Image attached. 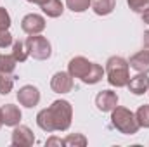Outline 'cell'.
Returning a JSON list of instances; mask_svg holds the SVG:
<instances>
[{
  "label": "cell",
  "mask_w": 149,
  "mask_h": 147,
  "mask_svg": "<svg viewBox=\"0 0 149 147\" xmlns=\"http://www.w3.org/2000/svg\"><path fill=\"white\" fill-rule=\"evenodd\" d=\"M127 3L134 12H144L149 7V0H127Z\"/></svg>",
  "instance_id": "603a6c76"
},
{
  "label": "cell",
  "mask_w": 149,
  "mask_h": 147,
  "mask_svg": "<svg viewBox=\"0 0 149 147\" xmlns=\"http://www.w3.org/2000/svg\"><path fill=\"white\" fill-rule=\"evenodd\" d=\"M116 0H90V7L97 16H108L114 10Z\"/></svg>",
  "instance_id": "5bb4252c"
},
{
  "label": "cell",
  "mask_w": 149,
  "mask_h": 147,
  "mask_svg": "<svg viewBox=\"0 0 149 147\" xmlns=\"http://www.w3.org/2000/svg\"><path fill=\"white\" fill-rule=\"evenodd\" d=\"M142 43H144V49L149 52V31H144V35H142Z\"/></svg>",
  "instance_id": "4316f807"
},
{
  "label": "cell",
  "mask_w": 149,
  "mask_h": 147,
  "mask_svg": "<svg viewBox=\"0 0 149 147\" xmlns=\"http://www.w3.org/2000/svg\"><path fill=\"white\" fill-rule=\"evenodd\" d=\"M106 74H108V81L109 85L121 88L128 85L130 73H128V61H125L120 55H113L106 62Z\"/></svg>",
  "instance_id": "7a4b0ae2"
},
{
  "label": "cell",
  "mask_w": 149,
  "mask_h": 147,
  "mask_svg": "<svg viewBox=\"0 0 149 147\" xmlns=\"http://www.w3.org/2000/svg\"><path fill=\"white\" fill-rule=\"evenodd\" d=\"M9 26H10V16L3 7H0V30H9Z\"/></svg>",
  "instance_id": "cb8c5ba5"
},
{
  "label": "cell",
  "mask_w": 149,
  "mask_h": 147,
  "mask_svg": "<svg viewBox=\"0 0 149 147\" xmlns=\"http://www.w3.org/2000/svg\"><path fill=\"white\" fill-rule=\"evenodd\" d=\"M40 7H42L43 14H47L49 17H59L64 12V7H63V2L61 0H47Z\"/></svg>",
  "instance_id": "9a60e30c"
},
{
  "label": "cell",
  "mask_w": 149,
  "mask_h": 147,
  "mask_svg": "<svg viewBox=\"0 0 149 147\" xmlns=\"http://www.w3.org/2000/svg\"><path fill=\"white\" fill-rule=\"evenodd\" d=\"M102 76H104V69H102V66L92 62V68H90L88 74L85 76L83 83H87V85H95V83H99V81L102 80Z\"/></svg>",
  "instance_id": "e0dca14e"
},
{
  "label": "cell",
  "mask_w": 149,
  "mask_h": 147,
  "mask_svg": "<svg viewBox=\"0 0 149 147\" xmlns=\"http://www.w3.org/2000/svg\"><path fill=\"white\" fill-rule=\"evenodd\" d=\"M45 144H47L49 147H50V146H59V147H61V146H66V144H64V139H59V137H50Z\"/></svg>",
  "instance_id": "484cf974"
},
{
  "label": "cell",
  "mask_w": 149,
  "mask_h": 147,
  "mask_svg": "<svg viewBox=\"0 0 149 147\" xmlns=\"http://www.w3.org/2000/svg\"><path fill=\"white\" fill-rule=\"evenodd\" d=\"M0 111H2V121H3L5 126H16V125H19V121H21V111H19L17 106L5 104V106L0 107Z\"/></svg>",
  "instance_id": "7c38bea8"
},
{
  "label": "cell",
  "mask_w": 149,
  "mask_h": 147,
  "mask_svg": "<svg viewBox=\"0 0 149 147\" xmlns=\"http://www.w3.org/2000/svg\"><path fill=\"white\" fill-rule=\"evenodd\" d=\"M135 118H137L139 126H142V128H149V104L141 106V107L137 109V112H135Z\"/></svg>",
  "instance_id": "ffe728a7"
},
{
  "label": "cell",
  "mask_w": 149,
  "mask_h": 147,
  "mask_svg": "<svg viewBox=\"0 0 149 147\" xmlns=\"http://www.w3.org/2000/svg\"><path fill=\"white\" fill-rule=\"evenodd\" d=\"M21 28L28 35H38L45 30V19L40 14H26L21 21Z\"/></svg>",
  "instance_id": "8992f818"
},
{
  "label": "cell",
  "mask_w": 149,
  "mask_h": 147,
  "mask_svg": "<svg viewBox=\"0 0 149 147\" xmlns=\"http://www.w3.org/2000/svg\"><path fill=\"white\" fill-rule=\"evenodd\" d=\"M64 144L66 146H71V147H85L87 146V139L81 133H70L64 139Z\"/></svg>",
  "instance_id": "44dd1931"
},
{
  "label": "cell",
  "mask_w": 149,
  "mask_h": 147,
  "mask_svg": "<svg viewBox=\"0 0 149 147\" xmlns=\"http://www.w3.org/2000/svg\"><path fill=\"white\" fill-rule=\"evenodd\" d=\"M128 90L135 95H144L146 92H149V76L148 73H139L135 76H132L128 80Z\"/></svg>",
  "instance_id": "8fae6325"
},
{
  "label": "cell",
  "mask_w": 149,
  "mask_h": 147,
  "mask_svg": "<svg viewBox=\"0 0 149 147\" xmlns=\"http://www.w3.org/2000/svg\"><path fill=\"white\" fill-rule=\"evenodd\" d=\"M73 107L68 101H54L50 107L37 114V125L43 132H66L71 126Z\"/></svg>",
  "instance_id": "6da1fadb"
},
{
  "label": "cell",
  "mask_w": 149,
  "mask_h": 147,
  "mask_svg": "<svg viewBox=\"0 0 149 147\" xmlns=\"http://www.w3.org/2000/svg\"><path fill=\"white\" fill-rule=\"evenodd\" d=\"M66 5L73 12H85L90 5V0H66Z\"/></svg>",
  "instance_id": "7402d4cb"
},
{
  "label": "cell",
  "mask_w": 149,
  "mask_h": 147,
  "mask_svg": "<svg viewBox=\"0 0 149 147\" xmlns=\"http://www.w3.org/2000/svg\"><path fill=\"white\" fill-rule=\"evenodd\" d=\"M142 21H144L146 24H149V7L144 10V12H142Z\"/></svg>",
  "instance_id": "83f0119b"
},
{
  "label": "cell",
  "mask_w": 149,
  "mask_h": 147,
  "mask_svg": "<svg viewBox=\"0 0 149 147\" xmlns=\"http://www.w3.org/2000/svg\"><path fill=\"white\" fill-rule=\"evenodd\" d=\"M16 64H17V61H16V57L10 54H0V71L2 73H9L12 74L16 71Z\"/></svg>",
  "instance_id": "ac0fdd59"
},
{
  "label": "cell",
  "mask_w": 149,
  "mask_h": 147,
  "mask_svg": "<svg viewBox=\"0 0 149 147\" xmlns=\"http://www.w3.org/2000/svg\"><path fill=\"white\" fill-rule=\"evenodd\" d=\"M26 47H28V52L33 59L37 61H45L50 57L52 54V47H50V42L45 37H40V35H31L26 40Z\"/></svg>",
  "instance_id": "277c9868"
},
{
  "label": "cell",
  "mask_w": 149,
  "mask_h": 147,
  "mask_svg": "<svg viewBox=\"0 0 149 147\" xmlns=\"http://www.w3.org/2000/svg\"><path fill=\"white\" fill-rule=\"evenodd\" d=\"M95 106L97 109L102 112H111L116 106H118V95L113 90H102L97 94L95 97Z\"/></svg>",
  "instance_id": "30bf717a"
},
{
  "label": "cell",
  "mask_w": 149,
  "mask_h": 147,
  "mask_svg": "<svg viewBox=\"0 0 149 147\" xmlns=\"http://www.w3.org/2000/svg\"><path fill=\"white\" fill-rule=\"evenodd\" d=\"M14 87V76L9 73H2L0 71V94L7 95Z\"/></svg>",
  "instance_id": "d6986e66"
},
{
  "label": "cell",
  "mask_w": 149,
  "mask_h": 147,
  "mask_svg": "<svg viewBox=\"0 0 149 147\" xmlns=\"http://www.w3.org/2000/svg\"><path fill=\"white\" fill-rule=\"evenodd\" d=\"M28 2H31V3H38V5H42L43 2H47V0H28Z\"/></svg>",
  "instance_id": "f1b7e54d"
},
{
  "label": "cell",
  "mask_w": 149,
  "mask_h": 147,
  "mask_svg": "<svg viewBox=\"0 0 149 147\" xmlns=\"http://www.w3.org/2000/svg\"><path fill=\"white\" fill-rule=\"evenodd\" d=\"M50 88L56 94H68V92H71V88H73V76L70 73H64V71L56 73L52 76V80H50Z\"/></svg>",
  "instance_id": "9c48e42d"
},
{
  "label": "cell",
  "mask_w": 149,
  "mask_h": 147,
  "mask_svg": "<svg viewBox=\"0 0 149 147\" xmlns=\"http://www.w3.org/2000/svg\"><path fill=\"white\" fill-rule=\"evenodd\" d=\"M10 142H12V146H16V147H30L35 144V135H33V132L28 126L16 125V128L12 132Z\"/></svg>",
  "instance_id": "5b68a950"
},
{
  "label": "cell",
  "mask_w": 149,
  "mask_h": 147,
  "mask_svg": "<svg viewBox=\"0 0 149 147\" xmlns=\"http://www.w3.org/2000/svg\"><path fill=\"white\" fill-rule=\"evenodd\" d=\"M90 68H92V62H90L88 59L78 55V57H73V59L70 61V64H68V73L71 74L73 78H80V80L83 81L85 76L90 71Z\"/></svg>",
  "instance_id": "ba28073f"
},
{
  "label": "cell",
  "mask_w": 149,
  "mask_h": 147,
  "mask_svg": "<svg viewBox=\"0 0 149 147\" xmlns=\"http://www.w3.org/2000/svg\"><path fill=\"white\" fill-rule=\"evenodd\" d=\"M17 101L24 107H35L40 102V90L33 85H24L17 92Z\"/></svg>",
  "instance_id": "52a82bcc"
},
{
  "label": "cell",
  "mask_w": 149,
  "mask_h": 147,
  "mask_svg": "<svg viewBox=\"0 0 149 147\" xmlns=\"http://www.w3.org/2000/svg\"><path fill=\"white\" fill-rule=\"evenodd\" d=\"M12 43V35L9 33V30H0V49H5Z\"/></svg>",
  "instance_id": "d4e9b609"
},
{
  "label": "cell",
  "mask_w": 149,
  "mask_h": 147,
  "mask_svg": "<svg viewBox=\"0 0 149 147\" xmlns=\"http://www.w3.org/2000/svg\"><path fill=\"white\" fill-rule=\"evenodd\" d=\"M111 123H113V126H114L118 132H121L123 135H134V133H137V130L141 128L139 123H137L135 114L130 109L120 107V106H116V107L111 111Z\"/></svg>",
  "instance_id": "3957f363"
},
{
  "label": "cell",
  "mask_w": 149,
  "mask_h": 147,
  "mask_svg": "<svg viewBox=\"0 0 149 147\" xmlns=\"http://www.w3.org/2000/svg\"><path fill=\"white\" fill-rule=\"evenodd\" d=\"M3 125V121H2V111H0V126Z\"/></svg>",
  "instance_id": "f546056e"
},
{
  "label": "cell",
  "mask_w": 149,
  "mask_h": 147,
  "mask_svg": "<svg viewBox=\"0 0 149 147\" xmlns=\"http://www.w3.org/2000/svg\"><path fill=\"white\" fill-rule=\"evenodd\" d=\"M12 55L16 57L17 62H24V61L28 59V55H30L28 47H26V42H23V40H16V42L12 43Z\"/></svg>",
  "instance_id": "2e32d148"
},
{
  "label": "cell",
  "mask_w": 149,
  "mask_h": 147,
  "mask_svg": "<svg viewBox=\"0 0 149 147\" xmlns=\"http://www.w3.org/2000/svg\"><path fill=\"white\" fill-rule=\"evenodd\" d=\"M128 66L134 68L137 73H149V52L142 49L141 52L134 54L128 61Z\"/></svg>",
  "instance_id": "4fadbf2b"
}]
</instances>
